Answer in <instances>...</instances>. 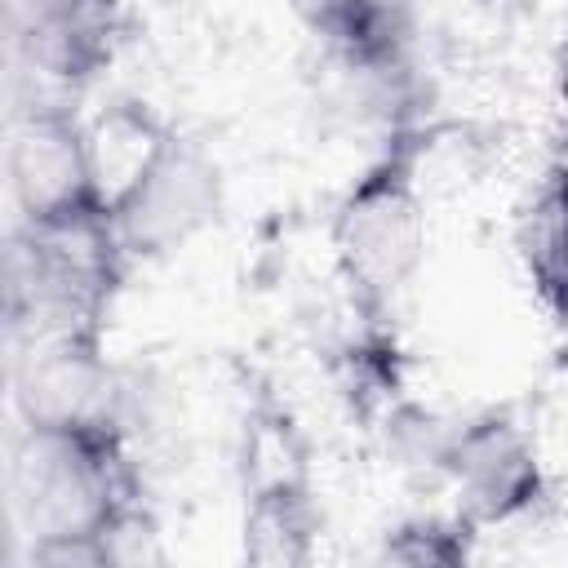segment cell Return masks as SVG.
Here are the masks:
<instances>
[{
  "label": "cell",
  "mask_w": 568,
  "mask_h": 568,
  "mask_svg": "<svg viewBox=\"0 0 568 568\" xmlns=\"http://www.w3.org/2000/svg\"><path fill=\"white\" fill-rule=\"evenodd\" d=\"M138 466L129 430L111 422L22 426L13 444V506L27 528V564H115L138 519Z\"/></svg>",
  "instance_id": "cell-1"
},
{
  "label": "cell",
  "mask_w": 568,
  "mask_h": 568,
  "mask_svg": "<svg viewBox=\"0 0 568 568\" xmlns=\"http://www.w3.org/2000/svg\"><path fill=\"white\" fill-rule=\"evenodd\" d=\"M422 151V129L399 124L386 151L346 186L333 209V262L355 315L368 328H382L395 315V302L408 293L426 253V204L417 178Z\"/></svg>",
  "instance_id": "cell-2"
},
{
  "label": "cell",
  "mask_w": 568,
  "mask_h": 568,
  "mask_svg": "<svg viewBox=\"0 0 568 568\" xmlns=\"http://www.w3.org/2000/svg\"><path fill=\"white\" fill-rule=\"evenodd\" d=\"M124 266L129 253L106 213L58 226L18 222L9 240V315L13 324H31L36 337L102 328Z\"/></svg>",
  "instance_id": "cell-3"
},
{
  "label": "cell",
  "mask_w": 568,
  "mask_h": 568,
  "mask_svg": "<svg viewBox=\"0 0 568 568\" xmlns=\"http://www.w3.org/2000/svg\"><path fill=\"white\" fill-rule=\"evenodd\" d=\"M222 213V169L182 129H151L138 160L111 186L106 217L129 262H151L186 248Z\"/></svg>",
  "instance_id": "cell-4"
},
{
  "label": "cell",
  "mask_w": 568,
  "mask_h": 568,
  "mask_svg": "<svg viewBox=\"0 0 568 568\" xmlns=\"http://www.w3.org/2000/svg\"><path fill=\"white\" fill-rule=\"evenodd\" d=\"M9 186L18 222L58 226L106 213V182L98 151L62 102H36L13 120L9 133Z\"/></svg>",
  "instance_id": "cell-5"
},
{
  "label": "cell",
  "mask_w": 568,
  "mask_h": 568,
  "mask_svg": "<svg viewBox=\"0 0 568 568\" xmlns=\"http://www.w3.org/2000/svg\"><path fill=\"white\" fill-rule=\"evenodd\" d=\"M430 466L453 488L457 510L484 532L524 519L546 497V466L532 435L506 413H479L439 430Z\"/></svg>",
  "instance_id": "cell-6"
},
{
  "label": "cell",
  "mask_w": 568,
  "mask_h": 568,
  "mask_svg": "<svg viewBox=\"0 0 568 568\" xmlns=\"http://www.w3.org/2000/svg\"><path fill=\"white\" fill-rule=\"evenodd\" d=\"M124 404L129 386L102 355V328L44 333L13 364V408L22 426L111 422L129 430Z\"/></svg>",
  "instance_id": "cell-7"
},
{
  "label": "cell",
  "mask_w": 568,
  "mask_h": 568,
  "mask_svg": "<svg viewBox=\"0 0 568 568\" xmlns=\"http://www.w3.org/2000/svg\"><path fill=\"white\" fill-rule=\"evenodd\" d=\"M4 27L27 67L58 84L93 80L111 58V0H4Z\"/></svg>",
  "instance_id": "cell-8"
},
{
  "label": "cell",
  "mask_w": 568,
  "mask_h": 568,
  "mask_svg": "<svg viewBox=\"0 0 568 568\" xmlns=\"http://www.w3.org/2000/svg\"><path fill=\"white\" fill-rule=\"evenodd\" d=\"M320 501L311 479L297 466L257 475L244 497V559L248 564H306L320 537Z\"/></svg>",
  "instance_id": "cell-9"
},
{
  "label": "cell",
  "mask_w": 568,
  "mask_h": 568,
  "mask_svg": "<svg viewBox=\"0 0 568 568\" xmlns=\"http://www.w3.org/2000/svg\"><path fill=\"white\" fill-rule=\"evenodd\" d=\"M519 257L541 306L559 320L568 311V160L541 173L519 217Z\"/></svg>",
  "instance_id": "cell-10"
},
{
  "label": "cell",
  "mask_w": 568,
  "mask_h": 568,
  "mask_svg": "<svg viewBox=\"0 0 568 568\" xmlns=\"http://www.w3.org/2000/svg\"><path fill=\"white\" fill-rule=\"evenodd\" d=\"M479 528L453 510V515H413L395 528L382 532L377 559L386 564H408V568H457L475 555Z\"/></svg>",
  "instance_id": "cell-11"
},
{
  "label": "cell",
  "mask_w": 568,
  "mask_h": 568,
  "mask_svg": "<svg viewBox=\"0 0 568 568\" xmlns=\"http://www.w3.org/2000/svg\"><path fill=\"white\" fill-rule=\"evenodd\" d=\"M555 89H559V106H564V115H568V27H564L559 62H555Z\"/></svg>",
  "instance_id": "cell-12"
},
{
  "label": "cell",
  "mask_w": 568,
  "mask_h": 568,
  "mask_svg": "<svg viewBox=\"0 0 568 568\" xmlns=\"http://www.w3.org/2000/svg\"><path fill=\"white\" fill-rule=\"evenodd\" d=\"M559 324H564V328H568V311H564V315H559Z\"/></svg>",
  "instance_id": "cell-13"
}]
</instances>
